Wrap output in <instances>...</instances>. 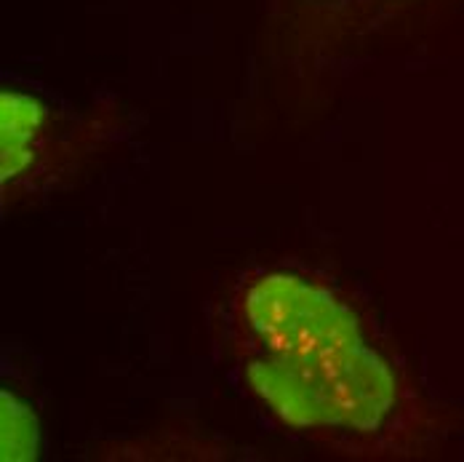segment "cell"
I'll return each instance as SVG.
<instances>
[{"instance_id": "cell-1", "label": "cell", "mask_w": 464, "mask_h": 462, "mask_svg": "<svg viewBox=\"0 0 464 462\" xmlns=\"http://www.w3.org/2000/svg\"><path fill=\"white\" fill-rule=\"evenodd\" d=\"M251 388L296 428L342 425L372 433L395 401V377L366 342L321 356H270L248 369Z\"/></svg>"}, {"instance_id": "cell-2", "label": "cell", "mask_w": 464, "mask_h": 462, "mask_svg": "<svg viewBox=\"0 0 464 462\" xmlns=\"http://www.w3.org/2000/svg\"><path fill=\"white\" fill-rule=\"evenodd\" d=\"M246 313L273 356H321L363 342L358 319L331 291L288 273L259 278L246 294Z\"/></svg>"}, {"instance_id": "cell-3", "label": "cell", "mask_w": 464, "mask_h": 462, "mask_svg": "<svg viewBox=\"0 0 464 462\" xmlns=\"http://www.w3.org/2000/svg\"><path fill=\"white\" fill-rule=\"evenodd\" d=\"M44 104L27 93H0V180L8 182L19 177L33 161V139L44 126Z\"/></svg>"}, {"instance_id": "cell-4", "label": "cell", "mask_w": 464, "mask_h": 462, "mask_svg": "<svg viewBox=\"0 0 464 462\" xmlns=\"http://www.w3.org/2000/svg\"><path fill=\"white\" fill-rule=\"evenodd\" d=\"M0 457L3 462H27L38 457V441H41V430H38V419L33 415L30 407H24L22 401H16L11 393L0 396Z\"/></svg>"}]
</instances>
